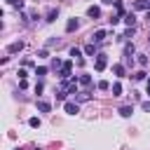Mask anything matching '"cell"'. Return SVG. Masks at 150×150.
Wrapping results in <instances>:
<instances>
[{"label":"cell","instance_id":"cell-28","mask_svg":"<svg viewBox=\"0 0 150 150\" xmlns=\"http://www.w3.org/2000/svg\"><path fill=\"white\" fill-rule=\"evenodd\" d=\"M101 2H103V5H115L117 0H101Z\"/></svg>","mask_w":150,"mask_h":150},{"label":"cell","instance_id":"cell-7","mask_svg":"<svg viewBox=\"0 0 150 150\" xmlns=\"http://www.w3.org/2000/svg\"><path fill=\"white\" fill-rule=\"evenodd\" d=\"M77 26H80V21H77V19H70V21L66 23V30L73 33V30H77Z\"/></svg>","mask_w":150,"mask_h":150},{"label":"cell","instance_id":"cell-2","mask_svg":"<svg viewBox=\"0 0 150 150\" xmlns=\"http://www.w3.org/2000/svg\"><path fill=\"white\" fill-rule=\"evenodd\" d=\"M105 66H108V59H105V54H96V61H94V68L101 73V70H105Z\"/></svg>","mask_w":150,"mask_h":150},{"label":"cell","instance_id":"cell-18","mask_svg":"<svg viewBox=\"0 0 150 150\" xmlns=\"http://www.w3.org/2000/svg\"><path fill=\"white\" fill-rule=\"evenodd\" d=\"M84 52H87L89 56H94V54H96V47H94V42H91V45H87V47H84Z\"/></svg>","mask_w":150,"mask_h":150},{"label":"cell","instance_id":"cell-16","mask_svg":"<svg viewBox=\"0 0 150 150\" xmlns=\"http://www.w3.org/2000/svg\"><path fill=\"white\" fill-rule=\"evenodd\" d=\"M56 16H59V9H49V14H47V21H56Z\"/></svg>","mask_w":150,"mask_h":150},{"label":"cell","instance_id":"cell-29","mask_svg":"<svg viewBox=\"0 0 150 150\" xmlns=\"http://www.w3.org/2000/svg\"><path fill=\"white\" fill-rule=\"evenodd\" d=\"M5 2H9V5H14V2H16V0H5Z\"/></svg>","mask_w":150,"mask_h":150},{"label":"cell","instance_id":"cell-17","mask_svg":"<svg viewBox=\"0 0 150 150\" xmlns=\"http://www.w3.org/2000/svg\"><path fill=\"white\" fill-rule=\"evenodd\" d=\"M70 56H73V59H77V61H80V59H82V52H80V49H77V47H73V49H70Z\"/></svg>","mask_w":150,"mask_h":150},{"label":"cell","instance_id":"cell-20","mask_svg":"<svg viewBox=\"0 0 150 150\" xmlns=\"http://www.w3.org/2000/svg\"><path fill=\"white\" fill-rule=\"evenodd\" d=\"M138 63H141V66H148V56H145V54H138Z\"/></svg>","mask_w":150,"mask_h":150},{"label":"cell","instance_id":"cell-31","mask_svg":"<svg viewBox=\"0 0 150 150\" xmlns=\"http://www.w3.org/2000/svg\"><path fill=\"white\" fill-rule=\"evenodd\" d=\"M148 87H150V80H148Z\"/></svg>","mask_w":150,"mask_h":150},{"label":"cell","instance_id":"cell-21","mask_svg":"<svg viewBox=\"0 0 150 150\" xmlns=\"http://www.w3.org/2000/svg\"><path fill=\"white\" fill-rule=\"evenodd\" d=\"M61 66H63V63H61V59H56V56H54V59H52V68H61Z\"/></svg>","mask_w":150,"mask_h":150},{"label":"cell","instance_id":"cell-27","mask_svg":"<svg viewBox=\"0 0 150 150\" xmlns=\"http://www.w3.org/2000/svg\"><path fill=\"white\" fill-rule=\"evenodd\" d=\"M141 108H143L145 112H150V101H143V105H141Z\"/></svg>","mask_w":150,"mask_h":150},{"label":"cell","instance_id":"cell-19","mask_svg":"<svg viewBox=\"0 0 150 150\" xmlns=\"http://www.w3.org/2000/svg\"><path fill=\"white\" fill-rule=\"evenodd\" d=\"M35 75H38V77H42V75H47V68H45V66H40V68H35Z\"/></svg>","mask_w":150,"mask_h":150},{"label":"cell","instance_id":"cell-3","mask_svg":"<svg viewBox=\"0 0 150 150\" xmlns=\"http://www.w3.org/2000/svg\"><path fill=\"white\" fill-rule=\"evenodd\" d=\"M63 110H66L68 115H77V112H80V105H77V103H73V101H68V103L63 105Z\"/></svg>","mask_w":150,"mask_h":150},{"label":"cell","instance_id":"cell-32","mask_svg":"<svg viewBox=\"0 0 150 150\" xmlns=\"http://www.w3.org/2000/svg\"><path fill=\"white\" fill-rule=\"evenodd\" d=\"M148 42H150V40H148Z\"/></svg>","mask_w":150,"mask_h":150},{"label":"cell","instance_id":"cell-15","mask_svg":"<svg viewBox=\"0 0 150 150\" xmlns=\"http://www.w3.org/2000/svg\"><path fill=\"white\" fill-rule=\"evenodd\" d=\"M110 89H112V96H120V94H122V84H120V82H115Z\"/></svg>","mask_w":150,"mask_h":150},{"label":"cell","instance_id":"cell-5","mask_svg":"<svg viewBox=\"0 0 150 150\" xmlns=\"http://www.w3.org/2000/svg\"><path fill=\"white\" fill-rule=\"evenodd\" d=\"M87 16H91V19H98V16H101V9H98L96 5H91V7L87 9Z\"/></svg>","mask_w":150,"mask_h":150},{"label":"cell","instance_id":"cell-12","mask_svg":"<svg viewBox=\"0 0 150 150\" xmlns=\"http://www.w3.org/2000/svg\"><path fill=\"white\" fill-rule=\"evenodd\" d=\"M131 112H134L131 105H122V108H120V115H122V117H131Z\"/></svg>","mask_w":150,"mask_h":150},{"label":"cell","instance_id":"cell-13","mask_svg":"<svg viewBox=\"0 0 150 150\" xmlns=\"http://www.w3.org/2000/svg\"><path fill=\"white\" fill-rule=\"evenodd\" d=\"M112 73H115L117 77H122V75H124V66H122V63H115V66H112Z\"/></svg>","mask_w":150,"mask_h":150},{"label":"cell","instance_id":"cell-6","mask_svg":"<svg viewBox=\"0 0 150 150\" xmlns=\"http://www.w3.org/2000/svg\"><path fill=\"white\" fill-rule=\"evenodd\" d=\"M134 9H150V2L148 0H136L134 2Z\"/></svg>","mask_w":150,"mask_h":150},{"label":"cell","instance_id":"cell-8","mask_svg":"<svg viewBox=\"0 0 150 150\" xmlns=\"http://www.w3.org/2000/svg\"><path fill=\"white\" fill-rule=\"evenodd\" d=\"M103 40H105V30H96L91 35V42H103Z\"/></svg>","mask_w":150,"mask_h":150},{"label":"cell","instance_id":"cell-26","mask_svg":"<svg viewBox=\"0 0 150 150\" xmlns=\"http://www.w3.org/2000/svg\"><path fill=\"white\" fill-rule=\"evenodd\" d=\"M54 45H56V47H59V40H56V38H52V40H49V42H47V47H54Z\"/></svg>","mask_w":150,"mask_h":150},{"label":"cell","instance_id":"cell-10","mask_svg":"<svg viewBox=\"0 0 150 150\" xmlns=\"http://www.w3.org/2000/svg\"><path fill=\"white\" fill-rule=\"evenodd\" d=\"M38 110H40V112H49V110H52V105H49L47 101H42V98H40V101H38Z\"/></svg>","mask_w":150,"mask_h":150},{"label":"cell","instance_id":"cell-30","mask_svg":"<svg viewBox=\"0 0 150 150\" xmlns=\"http://www.w3.org/2000/svg\"><path fill=\"white\" fill-rule=\"evenodd\" d=\"M145 19H148V21H150V9H148V14H145Z\"/></svg>","mask_w":150,"mask_h":150},{"label":"cell","instance_id":"cell-11","mask_svg":"<svg viewBox=\"0 0 150 150\" xmlns=\"http://www.w3.org/2000/svg\"><path fill=\"white\" fill-rule=\"evenodd\" d=\"M124 21H127V26H129V28H134V26H136V16H134V12H129V14L124 16Z\"/></svg>","mask_w":150,"mask_h":150},{"label":"cell","instance_id":"cell-23","mask_svg":"<svg viewBox=\"0 0 150 150\" xmlns=\"http://www.w3.org/2000/svg\"><path fill=\"white\" fill-rule=\"evenodd\" d=\"M98 89H103V91H105V89H110V84H108L105 80H101V82H98Z\"/></svg>","mask_w":150,"mask_h":150},{"label":"cell","instance_id":"cell-1","mask_svg":"<svg viewBox=\"0 0 150 150\" xmlns=\"http://www.w3.org/2000/svg\"><path fill=\"white\" fill-rule=\"evenodd\" d=\"M70 73H73V63H70V61H66V63L61 66V70H59V77L66 82V80H70Z\"/></svg>","mask_w":150,"mask_h":150},{"label":"cell","instance_id":"cell-4","mask_svg":"<svg viewBox=\"0 0 150 150\" xmlns=\"http://www.w3.org/2000/svg\"><path fill=\"white\" fill-rule=\"evenodd\" d=\"M134 52H136V49H134V45H127V47H124V61H127V63H131V61H134Z\"/></svg>","mask_w":150,"mask_h":150},{"label":"cell","instance_id":"cell-22","mask_svg":"<svg viewBox=\"0 0 150 150\" xmlns=\"http://www.w3.org/2000/svg\"><path fill=\"white\" fill-rule=\"evenodd\" d=\"M28 124H30V127H40V117H30Z\"/></svg>","mask_w":150,"mask_h":150},{"label":"cell","instance_id":"cell-14","mask_svg":"<svg viewBox=\"0 0 150 150\" xmlns=\"http://www.w3.org/2000/svg\"><path fill=\"white\" fill-rule=\"evenodd\" d=\"M80 84H84V87H89L91 84V75H80V80H77Z\"/></svg>","mask_w":150,"mask_h":150},{"label":"cell","instance_id":"cell-9","mask_svg":"<svg viewBox=\"0 0 150 150\" xmlns=\"http://www.w3.org/2000/svg\"><path fill=\"white\" fill-rule=\"evenodd\" d=\"M21 49H23V42H12L7 52H9V54H16V52H21Z\"/></svg>","mask_w":150,"mask_h":150},{"label":"cell","instance_id":"cell-24","mask_svg":"<svg viewBox=\"0 0 150 150\" xmlns=\"http://www.w3.org/2000/svg\"><path fill=\"white\" fill-rule=\"evenodd\" d=\"M120 19H122V16H120V14H115V16H110V23L115 26V23H120Z\"/></svg>","mask_w":150,"mask_h":150},{"label":"cell","instance_id":"cell-25","mask_svg":"<svg viewBox=\"0 0 150 150\" xmlns=\"http://www.w3.org/2000/svg\"><path fill=\"white\" fill-rule=\"evenodd\" d=\"M143 77H145V73H143V70H138V73H134V80H143Z\"/></svg>","mask_w":150,"mask_h":150}]
</instances>
